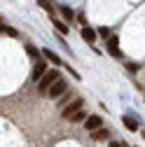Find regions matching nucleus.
Listing matches in <instances>:
<instances>
[{
  "mask_svg": "<svg viewBox=\"0 0 145 147\" xmlns=\"http://www.w3.org/2000/svg\"><path fill=\"white\" fill-rule=\"evenodd\" d=\"M42 56H47L51 63H56V65H61V63H63V61L56 56V54H54V51H49V49H42Z\"/></svg>",
  "mask_w": 145,
  "mask_h": 147,
  "instance_id": "nucleus-10",
  "label": "nucleus"
},
{
  "mask_svg": "<svg viewBox=\"0 0 145 147\" xmlns=\"http://www.w3.org/2000/svg\"><path fill=\"white\" fill-rule=\"evenodd\" d=\"M126 68H129L131 72H138V68H140V65H138V63H126Z\"/></svg>",
  "mask_w": 145,
  "mask_h": 147,
  "instance_id": "nucleus-15",
  "label": "nucleus"
},
{
  "mask_svg": "<svg viewBox=\"0 0 145 147\" xmlns=\"http://www.w3.org/2000/svg\"><path fill=\"white\" fill-rule=\"evenodd\" d=\"M54 28H56L61 35H66V33H68V26H66V24H61V21H56V19H54Z\"/></svg>",
  "mask_w": 145,
  "mask_h": 147,
  "instance_id": "nucleus-13",
  "label": "nucleus"
},
{
  "mask_svg": "<svg viewBox=\"0 0 145 147\" xmlns=\"http://www.w3.org/2000/svg\"><path fill=\"white\" fill-rule=\"evenodd\" d=\"M26 51H28V56H33V59H35V56H38V49H35V47H28Z\"/></svg>",
  "mask_w": 145,
  "mask_h": 147,
  "instance_id": "nucleus-16",
  "label": "nucleus"
},
{
  "mask_svg": "<svg viewBox=\"0 0 145 147\" xmlns=\"http://www.w3.org/2000/svg\"><path fill=\"white\" fill-rule=\"evenodd\" d=\"M80 119H84V112H82V110H80V112H77V115H75V117H72V119H70V121H80Z\"/></svg>",
  "mask_w": 145,
  "mask_h": 147,
  "instance_id": "nucleus-17",
  "label": "nucleus"
},
{
  "mask_svg": "<svg viewBox=\"0 0 145 147\" xmlns=\"http://www.w3.org/2000/svg\"><path fill=\"white\" fill-rule=\"evenodd\" d=\"M63 91H66V82H63V80L59 77L56 82L51 84V89H49V96H51V98H59V96L63 94Z\"/></svg>",
  "mask_w": 145,
  "mask_h": 147,
  "instance_id": "nucleus-5",
  "label": "nucleus"
},
{
  "mask_svg": "<svg viewBox=\"0 0 145 147\" xmlns=\"http://www.w3.org/2000/svg\"><path fill=\"white\" fill-rule=\"evenodd\" d=\"M38 7H42L45 12H51V5H49V0H38Z\"/></svg>",
  "mask_w": 145,
  "mask_h": 147,
  "instance_id": "nucleus-14",
  "label": "nucleus"
},
{
  "mask_svg": "<svg viewBox=\"0 0 145 147\" xmlns=\"http://www.w3.org/2000/svg\"><path fill=\"white\" fill-rule=\"evenodd\" d=\"M61 14H63V19H66V21H70V19H72V9H70V7H66V5H61Z\"/></svg>",
  "mask_w": 145,
  "mask_h": 147,
  "instance_id": "nucleus-12",
  "label": "nucleus"
},
{
  "mask_svg": "<svg viewBox=\"0 0 145 147\" xmlns=\"http://www.w3.org/2000/svg\"><path fill=\"white\" fill-rule=\"evenodd\" d=\"M82 107H84V103H82V98H80V100H72L70 105H66V107L61 110V115H63V119H68V121H70V119L75 117V115L80 112Z\"/></svg>",
  "mask_w": 145,
  "mask_h": 147,
  "instance_id": "nucleus-2",
  "label": "nucleus"
},
{
  "mask_svg": "<svg viewBox=\"0 0 145 147\" xmlns=\"http://www.w3.org/2000/svg\"><path fill=\"white\" fill-rule=\"evenodd\" d=\"M91 138H94L96 142H98V140H105V138H108V131L101 126V128H96V131H91Z\"/></svg>",
  "mask_w": 145,
  "mask_h": 147,
  "instance_id": "nucleus-9",
  "label": "nucleus"
},
{
  "mask_svg": "<svg viewBox=\"0 0 145 147\" xmlns=\"http://www.w3.org/2000/svg\"><path fill=\"white\" fill-rule=\"evenodd\" d=\"M45 72H47V63L45 61H40V63H35V68H33V80L35 82H38L42 75H45Z\"/></svg>",
  "mask_w": 145,
  "mask_h": 147,
  "instance_id": "nucleus-7",
  "label": "nucleus"
},
{
  "mask_svg": "<svg viewBox=\"0 0 145 147\" xmlns=\"http://www.w3.org/2000/svg\"><path fill=\"white\" fill-rule=\"evenodd\" d=\"M56 80H59V70H47L45 75L40 77V82H38V91H40V94H49L51 84Z\"/></svg>",
  "mask_w": 145,
  "mask_h": 147,
  "instance_id": "nucleus-1",
  "label": "nucleus"
},
{
  "mask_svg": "<svg viewBox=\"0 0 145 147\" xmlns=\"http://www.w3.org/2000/svg\"><path fill=\"white\" fill-rule=\"evenodd\" d=\"M82 38H84L89 45H94V42H96V30H94L91 26H82Z\"/></svg>",
  "mask_w": 145,
  "mask_h": 147,
  "instance_id": "nucleus-6",
  "label": "nucleus"
},
{
  "mask_svg": "<svg viewBox=\"0 0 145 147\" xmlns=\"http://www.w3.org/2000/svg\"><path fill=\"white\" fill-rule=\"evenodd\" d=\"M101 126H103V119L98 115H91V117L84 119V128L87 131H96V128H101Z\"/></svg>",
  "mask_w": 145,
  "mask_h": 147,
  "instance_id": "nucleus-4",
  "label": "nucleus"
},
{
  "mask_svg": "<svg viewBox=\"0 0 145 147\" xmlns=\"http://www.w3.org/2000/svg\"><path fill=\"white\" fill-rule=\"evenodd\" d=\"M108 51H110V56H115V59L122 56V49H119V40H117V35H110V38H108Z\"/></svg>",
  "mask_w": 145,
  "mask_h": 147,
  "instance_id": "nucleus-3",
  "label": "nucleus"
},
{
  "mask_svg": "<svg viewBox=\"0 0 145 147\" xmlns=\"http://www.w3.org/2000/svg\"><path fill=\"white\" fill-rule=\"evenodd\" d=\"M0 30H3V35H9V38H16V35H19V33H16V30H14L12 26H7L5 21L0 24Z\"/></svg>",
  "mask_w": 145,
  "mask_h": 147,
  "instance_id": "nucleus-11",
  "label": "nucleus"
},
{
  "mask_svg": "<svg viewBox=\"0 0 145 147\" xmlns=\"http://www.w3.org/2000/svg\"><path fill=\"white\" fill-rule=\"evenodd\" d=\"M110 147H122V145L119 142H110Z\"/></svg>",
  "mask_w": 145,
  "mask_h": 147,
  "instance_id": "nucleus-19",
  "label": "nucleus"
},
{
  "mask_svg": "<svg viewBox=\"0 0 145 147\" xmlns=\"http://www.w3.org/2000/svg\"><path fill=\"white\" fill-rule=\"evenodd\" d=\"M122 121H124V126L126 128H129V131H138V128H140V124H138V119H133V117H122Z\"/></svg>",
  "mask_w": 145,
  "mask_h": 147,
  "instance_id": "nucleus-8",
  "label": "nucleus"
},
{
  "mask_svg": "<svg viewBox=\"0 0 145 147\" xmlns=\"http://www.w3.org/2000/svg\"><path fill=\"white\" fill-rule=\"evenodd\" d=\"M98 33L103 35V38H110V30H108V28H98Z\"/></svg>",
  "mask_w": 145,
  "mask_h": 147,
  "instance_id": "nucleus-18",
  "label": "nucleus"
}]
</instances>
